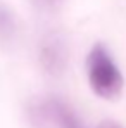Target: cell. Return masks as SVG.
Returning <instances> with one entry per match:
<instances>
[{
	"mask_svg": "<svg viewBox=\"0 0 126 128\" xmlns=\"http://www.w3.org/2000/svg\"><path fill=\"white\" fill-rule=\"evenodd\" d=\"M86 74L90 88L99 97L114 100L121 95L125 78L102 43H97L90 50L86 59Z\"/></svg>",
	"mask_w": 126,
	"mask_h": 128,
	"instance_id": "1",
	"label": "cell"
},
{
	"mask_svg": "<svg viewBox=\"0 0 126 128\" xmlns=\"http://www.w3.org/2000/svg\"><path fill=\"white\" fill-rule=\"evenodd\" d=\"M38 59L42 68L54 76L62 74L67 59H69V50H67V42L62 33L59 31H50L43 36L38 47Z\"/></svg>",
	"mask_w": 126,
	"mask_h": 128,
	"instance_id": "2",
	"label": "cell"
},
{
	"mask_svg": "<svg viewBox=\"0 0 126 128\" xmlns=\"http://www.w3.org/2000/svg\"><path fill=\"white\" fill-rule=\"evenodd\" d=\"M48 109H50V116L57 121L59 128H85L78 116L73 112V109L69 106H66L62 100H52L48 104Z\"/></svg>",
	"mask_w": 126,
	"mask_h": 128,
	"instance_id": "3",
	"label": "cell"
},
{
	"mask_svg": "<svg viewBox=\"0 0 126 128\" xmlns=\"http://www.w3.org/2000/svg\"><path fill=\"white\" fill-rule=\"evenodd\" d=\"M16 31V19L12 10L0 2V36L2 38H9L12 36Z\"/></svg>",
	"mask_w": 126,
	"mask_h": 128,
	"instance_id": "4",
	"label": "cell"
},
{
	"mask_svg": "<svg viewBox=\"0 0 126 128\" xmlns=\"http://www.w3.org/2000/svg\"><path fill=\"white\" fill-rule=\"evenodd\" d=\"M97 128H123L119 123H116V121H112V120H104V121H100Z\"/></svg>",
	"mask_w": 126,
	"mask_h": 128,
	"instance_id": "5",
	"label": "cell"
}]
</instances>
